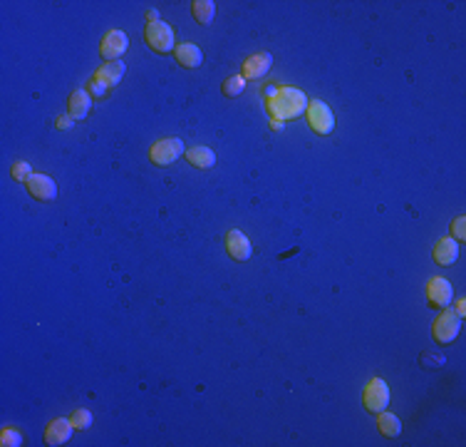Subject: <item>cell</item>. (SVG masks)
I'll return each mask as SVG.
<instances>
[{
	"mask_svg": "<svg viewBox=\"0 0 466 447\" xmlns=\"http://www.w3.org/2000/svg\"><path fill=\"white\" fill-rule=\"evenodd\" d=\"M183 157H186L189 164H194L196 169H208L216 164V155H213V149L208 147H191L183 152Z\"/></svg>",
	"mask_w": 466,
	"mask_h": 447,
	"instance_id": "cell-17",
	"label": "cell"
},
{
	"mask_svg": "<svg viewBox=\"0 0 466 447\" xmlns=\"http://www.w3.org/2000/svg\"><path fill=\"white\" fill-rule=\"evenodd\" d=\"M127 45H129V40H127V35H124L122 30H109V33L102 37L100 53L107 62H114V60H119L127 53Z\"/></svg>",
	"mask_w": 466,
	"mask_h": 447,
	"instance_id": "cell-9",
	"label": "cell"
},
{
	"mask_svg": "<svg viewBox=\"0 0 466 447\" xmlns=\"http://www.w3.org/2000/svg\"><path fill=\"white\" fill-rule=\"evenodd\" d=\"M124 78V62L122 60H114V62H107V65H102L100 70L95 72V80H100L102 85H105L107 89L114 87V85H119V80Z\"/></svg>",
	"mask_w": 466,
	"mask_h": 447,
	"instance_id": "cell-16",
	"label": "cell"
},
{
	"mask_svg": "<svg viewBox=\"0 0 466 447\" xmlns=\"http://www.w3.org/2000/svg\"><path fill=\"white\" fill-rule=\"evenodd\" d=\"M427 298H429V304L437 306V308H449V306H451V298H454V288H451V283H449L447 279L434 276V279H429V283H427Z\"/></svg>",
	"mask_w": 466,
	"mask_h": 447,
	"instance_id": "cell-8",
	"label": "cell"
},
{
	"mask_svg": "<svg viewBox=\"0 0 466 447\" xmlns=\"http://www.w3.org/2000/svg\"><path fill=\"white\" fill-rule=\"evenodd\" d=\"M243 87H246V80H243V75H233V78H228L224 82V95L226 97H236L243 92Z\"/></svg>",
	"mask_w": 466,
	"mask_h": 447,
	"instance_id": "cell-20",
	"label": "cell"
},
{
	"mask_svg": "<svg viewBox=\"0 0 466 447\" xmlns=\"http://www.w3.org/2000/svg\"><path fill=\"white\" fill-rule=\"evenodd\" d=\"M307 125H310V130L315 132V134H330L332 130H335V114H332V109L325 105V102L320 100H313L307 102Z\"/></svg>",
	"mask_w": 466,
	"mask_h": 447,
	"instance_id": "cell-3",
	"label": "cell"
},
{
	"mask_svg": "<svg viewBox=\"0 0 466 447\" xmlns=\"http://www.w3.org/2000/svg\"><path fill=\"white\" fill-rule=\"evenodd\" d=\"M459 331H461V318L456 316L451 308L444 310L442 316L434 321V326H431V335H434V340H437L439 346H449V343H454L456 335H459Z\"/></svg>",
	"mask_w": 466,
	"mask_h": 447,
	"instance_id": "cell-4",
	"label": "cell"
},
{
	"mask_svg": "<svg viewBox=\"0 0 466 447\" xmlns=\"http://www.w3.org/2000/svg\"><path fill=\"white\" fill-rule=\"evenodd\" d=\"M0 445L3 447H18V445H23V437H20L18 430L6 428L3 430V435H0Z\"/></svg>",
	"mask_w": 466,
	"mask_h": 447,
	"instance_id": "cell-22",
	"label": "cell"
},
{
	"mask_svg": "<svg viewBox=\"0 0 466 447\" xmlns=\"http://www.w3.org/2000/svg\"><path fill=\"white\" fill-rule=\"evenodd\" d=\"M72 122H75V119H72L70 114H67V117H60L57 119V130H67V127H70Z\"/></svg>",
	"mask_w": 466,
	"mask_h": 447,
	"instance_id": "cell-27",
	"label": "cell"
},
{
	"mask_svg": "<svg viewBox=\"0 0 466 447\" xmlns=\"http://www.w3.org/2000/svg\"><path fill=\"white\" fill-rule=\"evenodd\" d=\"M12 179H18V182H28L30 177H33V172H30V164L28 161H15L10 169Z\"/></svg>",
	"mask_w": 466,
	"mask_h": 447,
	"instance_id": "cell-23",
	"label": "cell"
},
{
	"mask_svg": "<svg viewBox=\"0 0 466 447\" xmlns=\"http://www.w3.org/2000/svg\"><path fill=\"white\" fill-rule=\"evenodd\" d=\"M226 251H228V256L233 258V261H248L253 246H251L246 234L238 231V229H231V231L226 234Z\"/></svg>",
	"mask_w": 466,
	"mask_h": 447,
	"instance_id": "cell-10",
	"label": "cell"
},
{
	"mask_svg": "<svg viewBox=\"0 0 466 447\" xmlns=\"http://www.w3.org/2000/svg\"><path fill=\"white\" fill-rule=\"evenodd\" d=\"M307 109V97L295 87L268 89V112L280 119H295Z\"/></svg>",
	"mask_w": 466,
	"mask_h": 447,
	"instance_id": "cell-1",
	"label": "cell"
},
{
	"mask_svg": "<svg viewBox=\"0 0 466 447\" xmlns=\"http://www.w3.org/2000/svg\"><path fill=\"white\" fill-rule=\"evenodd\" d=\"M144 40H147V45L154 50V53H174V28L172 25L161 23V20H156V23H149L147 28H144Z\"/></svg>",
	"mask_w": 466,
	"mask_h": 447,
	"instance_id": "cell-2",
	"label": "cell"
},
{
	"mask_svg": "<svg viewBox=\"0 0 466 447\" xmlns=\"http://www.w3.org/2000/svg\"><path fill=\"white\" fill-rule=\"evenodd\" d=\"M174 55H177L179 65L186 67V70H196V67L204 62V53H201L199 45H194V42H181V45H177Z\"/></svg>",
	"mask_w": 466,
	"mask_h": 447,
	"instance_id": "cell-14",
	"label": "cell"
},
{
	"mask_svg": "<svg viewBox=\"0 0 466 447\" xmlns=\"http://www.w3.org/2000/svg\"><path fill=\"white\" fill-rule=\"evenodd\" d=\"M464 216H459V219L454 221V234H456V241H464Z\"/></svg>",
	"mask_w": 466,
	"mask_h": 447,
	"instance_id": "cell-26",
	"label": "cell"
},
{
	"mask_svg": "<svg viewBox=\"0 0 466 447\" xmlns=\"http://www.w3.org/2000/svg\"><path fill=\"white\" fill-rule=\"evenodd\" d=\"M67 109H70V117L75 119H84L89 114V109H92V97H89V92H84V89H75L70 95V100H67Z\"/></svg>",
	"mask_w": 466,
	"mask_h": 447,
	"instance_id": "cell-15",
	"label": "cell"
},
{
	"mask_svg": "<svg viewBox=\"0 0 466 447\" xmlns=\"http://www.w3.org/2000/svg\"><path fill=\"white\" fill-rule=\"evenodd\" d=\"M28 186V194L37 202H53L57 197V184L55 179H50L48 174H33V177L25 182Z\"/></svg>",
	"mask_w": 466,
	"mask_h": 447,
	"instance_id": "cell-7",
	"label": "cell"
},
{
	"mask_svg": "<svg viewBox=\"0 0 466 447\" xmlns=\"http://www.w3.org/2000/svg\"><path fill=\"white\" fill-rule=\"evenodd\" d=\"M89 92H92V95H95V97H105V95H107V87L100 82V80L92 78V80H89Z\"/></svg>",
	"mask_w": 466,
	"mask_h": 447,
	"instance_id": "cell-25",
	"label": "cell"
},
{
	"mask_svg": "<svg viewBox=\"0 0 466 447\" xmlns=\"http://www.w3.org/2000/svg\"><path fill=\"white\" fill-rule=\"evenodd\" d=\"M431 256H434V261H437L439 266H451V263H456V258H459V241L451 236L442 238V241H437Z\"/></svg>",
	"mask_w": 466,
	"mask_h": 447,
	"instance_id": "cell-13",
	"label": "cell"
},
{
	"mask_svg": "<svg viewBox=\"0 0 466 447\" xmlns=\"http://www.w3.org/2000/svg\"><path fill=\"white\" fill-rule=\"evenodd\" d=\"M273 65L271 53H256L243 62V80H258L263 78Z\"/></svg>",
	"mask_w": 466,
	"mask_h": 447,
	"instance_id": "cell-12",
	"label": "cell"
},
{
	"mask_svg": "<svg viewBox=\"0 0 466 447\" xmlns=\"http://www.w3.org/2000/svg\"><path fill=\"white\" fill-rule=\"evenodd\" d=\"M147 18H149V23H156V20H159V15H156V10H149Z\"/></svg>",
	"mask_w": 466,
	"mask_h": 447,
	"instance_id": "cell-28",
	"label": "cell"
},
{
	"mask_svg": "<svg viewBox=\"0 0 466 447\" xmlns=\"http://www.w3.org/2000/svg\"><path fill=\"white\" fill-rule=\"evenodd\" d=\"M70 423L75 430H87L89 425H92V412L84 410V407H80V410H75L70 415Z\"/></svg>",
	"mask_w": 466,
	"mask_h": 447,
	"instance_id": "cell-21",
	"label": "cell"
},
{
	"mask_svg": "<svg viewBox=\"0 0 466 447\" xmlns=\"http://www.w3.org/2000/svg\"><path fill=\"white\" fill-rule=\"evenodd\" d=\"M191 15H194V20L199 25L213 23V18H216V3H211V0H194L191 3Z\"/></svg>",
	"mask_w": 466,
	"mask_h": 447,
	"instance_id": "cell-18",
	"label": "cell"
},
{
	"mask_svg": "<svg viewBox=\"0 0 466 447\" xmlns=\"http://www.w3.org/2000/svg\"><path fill=\"white\" fill-rule=\"evenodd\" d=\"M181 155H183L181 139L169 137V139H159V142L154 144L152 152H149V159H152L154 164H159V167H169V164H174Z\"/></svg>",
	"mask_w": 466,
	"mask_h": 447,
	"instance_id": "cell-5",
	"label": "cell"
},
{
	"mask_svg": "<svg viewBox=\"0 0 466 447\" xmlns=\"http://www.w3.org/2000/svg\"><path fill=\"white\" fill-rule=\"evenodd\" d=\"M377 428L379 432H382L384 437H397L402 432V423H400V417L392 415V412H379L377 417Z\"/></svg>",
	"mask_w": 466,
	"mask_h": 447,
	"instance_id": "cell-19",
	"label": "cell"
},
{
	"mask_svg": "<svg viewBox=\"0 0 466 447\" xmlns=\"http://www.w3.org/2000/svg\"><path fill=\"white\" fill-rule=\"evenodd\" d=\"M422 365L424 368H442L444 356H439V353H422Z\"/></svg>",
	"mask_w": 466,
	"mask_h": 447,
	"instance_id": "cell-24",
	"label": "cell"
},
{
	"mask_svg": "<svg viewBox=\"0 0 466 447\" xmlns=\"http://www.w3.org/2000/svg\"><path fill=\"white\" fill-rule=\"evenodd\" d=\"M72 423L70 420H65V417H55V420H50V425L45 428V445L55 447V445H65L67 440H70L72 435Z\"/></svg>",
	"mask_w": 466,
	"mask_h": 447,
	"instance_id": "cell-11",
	"label": "cell"
},
{
	"mask_svg": "<svg viewBox=\"0 0 466 447\" xmlns=\"http://www.w3.org/2000/svg\"><path fill=\"white\" fill-rule=\"evenodd\" d=\"M362 403L370 412H382L390 403V387L387 383L379 380V378H372L365 385V393H362Z\"/></svg>",
	"mask_w": 466,
	"mask_h": 447,
	"instance_id": "cell-6",
	"label": "cell"
}]
</instances>
